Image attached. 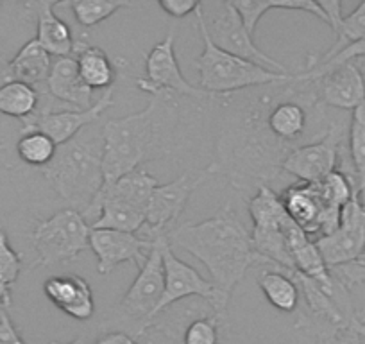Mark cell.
<instances>
[{
  "label": "cell",
  "mask_w": 365,
  "mask_h": 344,
  "mask_svg": "<svg viewBox=\"0 0 365 344\" xmlns=\"http://www.w3.org/2000/svg\"><path fill=\"white\" fill-rule=\"evenodd\" d=\"M292 151L267 126L262 90L245 97L226 117L212 167L238 192H256L279 176L283 161Z\"/></svg>",
  "instance_id": "1"
},
{
  "label": "cell",
  "mask_w": 365,
  "mask_h": 344,
  "mask_svg": "<svg viewBox=\"0 0 365 344\" xmlns=\"http://www.w3.org/2000/svg\"><path fill=\"white\" fill-rule=\"evenodd\" d=\"M179 124L178 97L154 93L142 111L111 118L103 128V187L138 171L143 163L170 154Z\"/></svg>",
  "instance_id": "2"
},
{
  "label": "cell",
  "mask_w": 365,
  "mask_h": 344,
  "mask_svg": "<svg viewBox=\"0 0 365 344\" xmlns=\"http://www.w3.org/2000/svg\"><path fill=\"white\" fill-rule=\"evenodd\" d=\"M167 241L172 248L175 246L195 256L208 271L210 282L227 300L249 269L263 265V258L252 248L251 233L231 205L201 223L174 228Z\"/></svg>",
  "instance_id": "3"
},
{
  "label": "cell",
  "mask_w": 365,
  "mask_h": 344,
  "mask_svg": "<svg viewBox=\"0 0 365 344\" xmlns=\"http://www.w3.org/2000/svg\"><path fill=\"white\" fill-rule=\"evenodd\" d=\"M56 194L79 212L88 208L103 188V135L79 136L58 146L54 158L41 168Z\"/></svg>",
  "instance_id": "4"
},
{
  "label": "cell",
  "mask_w": 365,
  "mask_h": 344,
  "mask_svg": "<svg viewBox=\"0 0 365 344\" xmlns=\"http://www.w3.org/2000/svg\"><path fill=\"white\" fill-rule=\"evenodd\" d=\"M194 15L199 33H201L202 41H205V51L194 61V66L199 72V88L220 97H233V93L238 92V90L289 83L297 76L296 72H274V70L265 69V66L245 61V59L237 58L230 52H224L210 38L208 22L205 20L202 4H199Z\"/></svg>",
  "instance_id": "5"
},
{
  "label": "cell",
  "mask_w": 365,
  "mask_h": 344,
  "mask_svg": "<svg viewBox=\"0 0 365 344\" xmlns=\"http://www.w3.org/2000/svg\"><path fill=\"white\" fill-rule=\"evenodd\" d=\"M90 233L91 226L76 208L59 210L48 219L40 221L29 235L36 251L34 265L47 268L77 260V256L90 248Z\"/></svg>",
  "instance_id": "6"
},
{
  "label": "cell",
  "mask_w": 365,
  "mask_h": 344,
  "mask_svg": "<svg viewBox=\"0 0 365 344\" xmlns=\"http://www.w3.org/2000/svg\"><path fill=\"white\" fill-rule=\"evenodd\" d=\"M167 235L154 238V248L147 255L145 262L140 268L138 276L120 303L115 307V314L120 321L128 323L131 326V337L138 339L154 325L156 318V308L160 305L165 293V269H163V255H161V246H163Z\"/></svg>",
  "instance_id": "7"
},
{
  "label": "cell",
  "mask_w": 365,
  "mask_h": 344,
  "mask_svg": "<svg viewBox=\"0 0 365 344\" xmlns=\"http://www.w3.org/2000/svg\"><path fill=\"white\" fill-rule=\"evenodd\" d=\"M213 174L215 171L212 165H208L202 171L185 172L167 185H158L147 205L145 224L142 228L143 237L154 241L161 235L170 233L175 221L187 208L192 194Z\"/></svg>",
  "instance_id": "8"
},
{
  "label": "cell",
  "mask_w": 365,
  "mask_h": 344,
  "mask_svg": "<svg viewBox=\"0 0 365 344\" xmlns=\"http://www.w3.org/2000/svg\"><path fill=\"white\" fill-rule=\"evenodd\" d=\"M175 44V27L168 31L167 36L154 45L145 58V77L136 79V86L142 92L154 93L158 92H172L175 96L192 97L195 101H227L231 97H220L215 93H210L206 90L194 86L182 76L179 69L178 58L174 51Z\"/></svg>",
  "instance_id": "9"
},
{
  "label": "cell",
  "mask_w": 365,
  "mask_h": 344,
  "mask_svg": "<svg viewBox=\"0 0 365 344\" xmlns=\"http://www.w3.org/2000/svg\"><path fill=\"white\" fill-rule=\"evenodd\" d=\"M161 255H163L165 269V293L156 308V315H160L161 312H165L178 301L197 296L208 301L213 314L224 318V312H226L230 300L222 296L215 289V285L208 278H205L197 269L188 265L187 262L179 260L167 238L161 246Z\"/></svg>",
  "instance_id": "10"
},
{
  "label": "cell",
  "mask_w": 365,
  "mask_h": 344,
  "mask_svg": "<svg viewBox=\"0 0 365 344\" xmlns=\"http://www.w3.org/2000/svg\"><path fill=\"white\" fill-rule=\"evenodd\" d=\"M347 131L349 128H344L340 122H331L328 133L321 140L294 149L283 161L282 171L289 172L303 183H319L339 168L340 156L346 151L344 140Z\"/></svg>",
  "instance_id": "11"
},
{
  "label": "cell",
  "mask_w": 365,
  "mask_h": 344,
  "mask_svg": "<svg viewBox=\"0 0 365 344\" xmlns=\"http://www.w3.org/2000/svg\"><path fill=\"white\" fill-rule=\"evenodd\" d=\"M329 269L358 260L365 249V206L354 196L340 210V223L333 233L315 241Z\"/></svg>",
  "instance_id": "12"
},
{
  "label": "cell",
  "mask_w": 365,
  "mask_h": 344,
  "mask_svg": "<svg viewBox=\"0 0 365 344\" xmlns=\"http://www.w3.org/2000/svg\"><path fill=\"white\" fill-rule=\"evenodd\" d=\"M282 201L285 205L287 213L290 219L308 235H324L333 233L339 228L340 210L326 205L319 192L317 183H294L287 187L282 194Z\"/></svg>",
  "instance_id": "13"
},
{
  "label": "cell",
  "mask_w": 365,
  "mask_h": 344,
  "mask_svg": "<svg viewBox=\"0 0 365 344\" xmlns=\"http://www.w3.org/2000/svg\"><path fill=\"white\" fill-rule=\"evenodd\" d=\"M208 34L213 44L222 49L224 52H230L237 58L262 65L265 69L274 70V72L294 74L283 63L276 61L256 47L255 38L245 29L244 20L238 15L237 9L231 6V2H224L222 13L215 20H212V24H208Z\"/></svg>",
  "instance_id": "14"
},
{
  "label": "cell",
  "mask_w": 365,
  "mask_h": 344,
  "mask_svg": "<svg viewBox=\"0 0 365 344\" xmlns=\"http://www.w3.org/2000/svg\"><path fill=\"white\" fill-rule=\"evenodd\" d=\"M115 104L113 88L106 90L96 104L88 110H59V111H36L27 121H24L22 133L41 131L54 140L56 146L66 143L76 138L86 126L93 124L101 115Z\"/></svg>",
  "instance_id": "15"
},
{
  "label": "cell",
  "mask_w": 365,
  "mask_h": 344,
  "mask_svg": "<svg viewBox=\"0 0 365 344\" xmlns=\"http://www.w3.org/2000/svg\"><path fill=\"white\" fill-rule=\"evenodd\" d=\"M303 74L308 79L315 81L319 99L324 106L354 111L364 104L365 76L354 61L342 63L324 72L304 70Z\"/></svg>",
  "instance_id": "16"
},
{
  "label": "cell",
  "mask_w": 365,
  "mask_h": 344,
  "mask_svg": "<svg viewBox=\"0 0 365 344\" xmlns=\"http://www.w3.org/2000/svg\"><path fill=\"white\" fill-rule=\"evenodd\" d=\"M153 248L154 241L128 231L91 230L90 233V249L97 256V271L103 276L125 262L140 269Z\"/></svg>",
  "instance_id": "17"
},
{
  "label": "cell",
  "mask_w": 365,
  "mask_h": 344,
  "mask_svg": "<svg viewBox=\"0 0 365 344\" xmlns=\"http://www.w3.org/2000/svg\"><path fill=\"white\" fill-rule=\"evenodd\" d=\"M43 293L59 310L77 321H88L96 314L93 290L83 276H51L43 283Z\"/></svg>",
  "instance_id": "18"
},
{
  "label": "cell",
  "mask_w": 365,
  "mask_h": 344,
  "mask_svg": "<svg viewBox=\"0 0 365 344\" xmlns=\"http://www.w3.org/2000/svg\"><path fill=\"white\" fill-rule=\"evenodd\" d=\"M45 90L54 101L68 104L73 110H88L96 104L93 90L81 77L73 56L58 58L52 61L51 74L45 83Z\"/></svg>",
  "instance_id": "19"
},
{
  "label": "cell",
  "mask_w": 365,
  "mask_h": 344,
  "mask_svg": "<svg viewBox=\"0 0 365 344\" xmlns=\"http://www.w3.org/2000/svg\"><path fill=\"white\" fill-rule=\"evenodd\" d=\"M52 69V58L43 47L34 40H29L15 58L8 63H0V84L4 83H26L38 88L47 83Z\"/></svg>",
  "instance_id": "20"
},
{
  "label": "cell",
  "mask_w": 365,
  "mask_h": 344,
  "mask_svg": "<svg viewBox=\"0 0 365 344\" xmlns=\"http://www.w3.org/2000/svg\"><path fill=\"white\" fill-rule=\"evenodd\" d=\"M54 4L52 2H36V4H31V8L36 9L38 16L36 41L51 56H56V58H70L72 54H76L81 41H76L68 24L56 15Z\"/></svg>",
  "instance_id": "21"
},
{
  "label": "cell",
  "mask_w": 365,
  "mask_h": 344,
  "mask_svg": "<svg viewBox=\"0 0 365 344\" xmlns=\"http://www.w3.org/2000/svg\"><path fill=\"white\" fill-rule=\"evenodd\" d=\"M256 283L274 308L287 314H292L299 308L301 294L297 283L278 265H265L259 269L256 275Z\"/></svg>",
  "instance_id": "22"
},
{
  "label": "cell",
  "mask_w": 365,
  "mask_h": 344,
  "mask_svg": "<svg viewBox=\"0 0 365 344\" xmlns=\"http://www.w3.org/2000/svg\"><path fill=\"white\" fill-rule=\"evenodd\" d=\"M76 61L81 77L91 90L113 88L117 70L103 49L81 41L76 51Z\"/></svg>",
  "instance_id": "23"
},
{
  "label": "cell",
  "mask_w": 365,
  "mask_h": 344,
  "mask_svg": "<svg viewBox=\"0 0 365 344\" xmlns=\"http://www.w3.org/2000/svg\"><path fill=\"white\" fill-rule=\"evenodd\" d=\"M249 216L252 221V230H285L290 223L282 196L270 188V185H263L252 194L247 203Z\"/></svg>",
  "instance_id": "24"
},
{
  "label": "cell",
  "mask_w": 365,
  "mask_h": 344,
  "mask_svg": "<svg viewBox=\"0 0 365 344\" xmlns=\"http://www.w3.org/2000/svg\"><path fill=\"white\" fill-rule=\"evenodd\" d=\"M41 101V90L26 83H4L0 84V113L8 117L27 121L36 113Z\"/></svg>",
  "instance_id": "25"
},
{
  "label": "cell",
  "mask_w": 365,
  "mask_h": 344,
  "mask_svg": "<svg viewBox=\"0 0 365 344\" xmlns=\"http://www.w3.org/2000/svg\"><path fill=\"white\" fill-rule=\"evenodd\" d=\"M125 0H76V2H56V8H66L72 11L73 19L84 29L99 26L104 20L117 15L120 9L131 8Z\"/></svg>",
  "instance_id": "26"
},
{
  "label": "cell",
  "mask_w": 365,
  "mask_h": 344,
  "mask_svg": "<svg viewBox=\"0 0 365 344\" xmlns=\"http://www.w3.org/2000/svg\"><path fill=\"white\" fill-rule=\"evenodd\" d=\"M22 271V255L9 244L4 230H0V312L11 307L13 285Z\"/></svg>",
  "instance_id": "27"
},
{
  "label": "cell",
  "mask_w": 365,
  "mask_h": 344,
  "mask_svg": "<svg viewBox=\"0 0 365 344\" xmlns=\"http://www.w3.org/2000/svg\"><path fill=\"white\" fill-rule=\"evenodd\" d=\"M347 156L351 161L356 196L365 206V126L354 117H351L347 131Z\"/></svg>",
  "instance_id": "28"
},
{
  "label": "cell",
  "mask_w": 365,
  "mask_h": 344,
  "mask_svg": "<svg viewBox=\"0 0 365 344\" xmlns=\"http://www.w3.org/2000/svg\"><path fill=\"white\" fill-rule=\"evenodd\" d=\"M56 151H58V146L54 143V140L41 131L22 133L19 143H16V153H19L20 160L40 168L51 163Z\"/></svg>",
  "instance_id": "29"
},
{
  "label": "cell",
  "mask_w": 365,
  "mask_h": 344,
  "mask_svg": "<svg viewBox=\"0 0 365 344\" xmlns=\"http://www.w3.org/2000/svg\"><path fill=\"white\" fill-rule=\"evenodd\" d=\"M335 36V45H333L326 54L319 56V58H331L333 54H336V52L342 51L344 47H347V45L351 44H365V2L358 4L354 11H351L347 16H344L339 33H336Z\"/></svg>",
  "instance_id": "30"
},
{
  "label": "cell",
  "mask_w": 365,
  "mask_h": 344,
  "mask_svg": "<svg viewBox=\"0 0 365 344\" xmlns=\"http://www.w3.org/2000/svg\"><path fill=\"white\" fill-rule=\"evenodd\" d=\"M224 318L217 314L197 318L185 328L182 344H219V330Z\"/></svg>",
  "instance_id": "31"
},
{
  "label": "cell",
  "mask_w": 365,
  "mask_h": 344,
  "mask_svg": "<svg viewBox=\"0 0 365 344\" xmlns=\"http://www.w3.org/2000/svg\"><path fill=\"white\" fill-rule=\"evenodd\" d=\"M231 6L242 16L245 29L251 33L252 38H255L256 27H258L263 15H267V11H270V9H274L272 0H233Z\"/></svg>",
  "instance_id": "32"
},
{
  "label": "cell",
  "mask_w": 365,
  "mask_h": 344,
  "mask_svg": "<svg viewBox=\"0 0 365 344\" xmlns=\"http://www.w3.org/2000/svg\"><path fill=\"white\" fill-rule=\"evenodd\" d=\"M331 275L349 290V287L354 285H365V249L360 255V258L351 264L340 265V268H333Z\"/></svg>",
  "instance_id": "33"
},
{
  "label": "cell",
  "mask_w": 365,
  "mask_h": 344,
  "mask_svg": "<svg viewBox=\"0 0 365 344\" xmlns=\"http://www.w3.org/2000/svg\"><path fill=\"white\" fill-rule=\"evenodd\" d=\"M199 4L201 2H192V0H160V8L174 19L192 15L199 8Z\"/></svg>",
  "instance_id": "34"
},
{
  "label": "cell",
  "mask_w": 365,
  "mask_h": 344,
  "mask_svg": "<svg viewBox=\"0 0 365 344\" xmlns=\"http://www.w3.org/2000/svg\"><path fill=\"white\" fill-rule=\"evenodd\" d=\"M0 344H26L11 318L4 310L0 312Z\"/></svg>",
  "instance_id": "35"
},
{
  "label": "cell",
  "mask_w": 365,
  "mask_h": 344,
  "mask_svg": "<svg viewBox=\"0 0 365 344\" xmlns=\"http://www.w3.org/2000/svg\"><path fill=\"white\" fill-rule=\"evenodd\" d=\"M322 8V11L328 16V26L331 27L333 33H339L340 24H342L344 15H342V2L339 0H333V2H319Z\"/></svg>",
  "instance_id": "36"
},
{
  "label": "cell",
  "mask_w": 365,
  "mask_h": 344,
  "mask_svg": "<svg viewBox=\"0 0 365 344\" xmlns=\"http://www.w3.org/2000/svg\"><path fill=\"white\" fill-rule=\"evenodd\" d=\"M96 344H142L131 337L125 332H118V330H108L104 332L99 339L96 340Z\"/></svg>",
  "instance_id": "37"
},
{
  "label": "cell",
  "mask_w": 365,
  "mask_h": 344,
  "mask_svg": "<svg viewBox=\"0 0 365 344\" xmlns=\"http://www.w3.org/2000/svg\"><path fill=\"white\" fill-rule=\"evenodd\" d=\"M353 117L356 118V121H360L361 124L365 126V101H364V104H361L360 108H356V110L353 111Z\"/></svg>",
  "instance_id": "38"
},
{
  "label": "cell",
  "mask_w": 365,
  "mask_h": 344,
  "mask_svg": "<svg viewBox=\"0 0 365 344\" xmlns=\"http://www.w3.org/2000/svg\"><path fill=\"white\" fill-rule=\"evenodd\" d=\"M51 344H84L83 337H77V339L70 340V343H51Z\"/></svg>",
  "instance_id": "39"
},
{
  "label": "cell",
  "mask_w": 365,
  "mask_h": 344,
  "mask_svg": "<svg viewBox=\"0 0 365 344\" xmlns=\"http://www.w3.org/2000/svg\"><path fill=\"white\" fill-rule=\"evenodd\" d=\"M8 149V146H6L4 142H0V153H2V151H6Z\"/></svg>",
  "instance_id": "40"
},
{
  "label": "cell",
  "mask_w": 365,
  "mask_h": 344,
  "mask_svg": "<svg viewBox=\"0 0 365 344\" xmlns=\"http://www.w3.org/2000/svg\"><path fill=\"white\" fill-rule=\"evenodd\" d=\"M361 344H365V333H364V337H361Z\"/></svg>",
  "instance_id": "41"
}]
</instances>
